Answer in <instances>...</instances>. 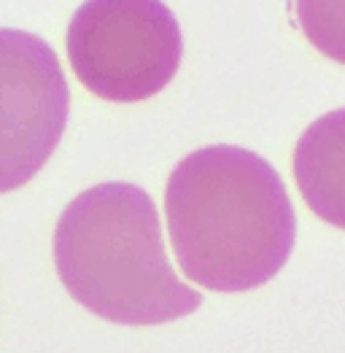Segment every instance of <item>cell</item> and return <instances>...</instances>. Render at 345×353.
<instances>
[{
    "instance_id": "1",
    "label": "cell",
    "mask_w": 345,
    "mask_h": 353,
    "mask_svg": "<svg viewBox=\"0 0 345 353\" xmlns=\"http://www.w3.org/2000/svg\"><path fill=\"white\" fill-rule=\"evenodd\" d=\"M172 251L184 275L210 292H251L281 272L297 219L275 168L240 146L184 157L165 189Z\"/></svg>"
},
{
    "instance_id": "2",
    "label": "cell",
    "mask_w": 345,
    "mask_h": 353,
    "mask_svg": "<svg viewBox=\"0 0 345 353\" xmlns=\"http://www.w3.org/2000/svg\"><path fill=\"white\" fill-rule=\"evenodd\" d=\"M55 265L68 294L111 324H168L202 305L168 262L157 205L135 183H97L65 208Z\"/></svg>"
},
{
    "instance_id": "3",
    "label": "cell",
    "mask_w": 345,
    "mask_h": 353,
    "mask_svg": "<svg viewBox=\"0 0 345 353\" xmlns=\"http://www.w3.org/2000/svg\"><path fill=\"white\" fill-rule=\"evenodd\" d=\"M184 38L162 0H86L68 28V59L89 92L111 103H141L168 87Z\"/></svg>"
},
{
    "instance_id": "4",
    "label": "cell",
    "mask_w": 345,
    "mask_h": 353,
    "mask_svg": "<svg viewBox=\"0 0 345 353\" xmlns=\"http://www.w3.org/2000/svg\"><path fill=\"white\" fill-rule=\"evenodd\" d=\"M70 89L55 49L0 28V194L25 186L59 146Z\"/></svg>"
},
{
    "instance_id": "5",
    "label": "cell",
    "mask_w": 345,
    "mask_h": 353,
    "mask_svg": "<svg viewBox=\"0 0 345 353\" xmlns=\"http://www.w3.org/2000/svg\"><path fill=\"white\" fill-rule=\"evenodd\" d=\"M294 178L318 219L345 230V108L324 114L299 135Z\"/></svg>"
},
{
    "instance_id": "6",
    "label": "cell",
    "mask_w": 345,
    "mask_h": 353,
    "mask_svg": "<svg viewBox=\"0 0 345 353\" xmlns=\"http://www.w3.org/2000/svg\"><path fill=\"white\" fill-rule=\"evenodd\" d=\"M294 17L324 57L345 65V0H294Z\"/></svg>"
}]
</instances>
